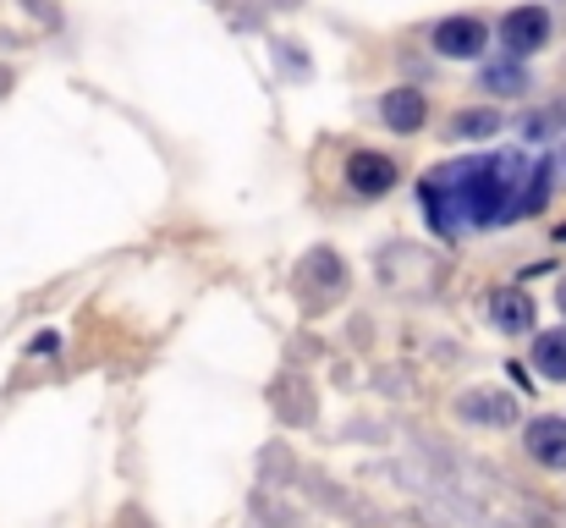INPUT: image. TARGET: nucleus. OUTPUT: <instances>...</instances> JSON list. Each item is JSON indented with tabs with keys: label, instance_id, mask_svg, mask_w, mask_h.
Instances as JSON below:
<instances>
[{
	"label": "nucleus",
	"instance_id": "f257e3e1",
	"mask_svg": "<svg viewBox=\"0 0 566 528\" xmlns=\"http://www.w3.org/2000/svg\"><path fill=\"white\" fill-rule=\"evenodd\" d=\"M528 161L517 155H479V161H457L423 176L418 204L434 220L440 237H457L462 226L484 231V226H506L512 215H528Z\"/></svg>",
	"mask_w": 566,
	"mask_h": 528
},
{
	"label": "nucleus",
	"instance_id": "f03ea898",
	"mask_svg": "<svg viewBox=\"0 0 566 528\" xmlns=\"http://www.w3.org/2000/svg\"><path fill=\"white\" fill-rule=\"evenodd\" d=\"M501 39H506V55H534V50H545V44H551V11H545V6H517V11H506Z\"/></svg>",
	"mask_w": 566,
	"mask_h": 528
},
{
	"label": "nucleus",
	"instance_id": "7ed1b4c3",
	"mask_svg": "<svg viewBox=\"0 0 566 528\" xmlns=\"http://www.w3.org/2000/svg\"><path fill=\"white\" fill-rule=\"evenodd\" d=\"M484 44H490V28H484L479 17H446V22L434 28V50L451 55V61H479Z\"/></svg>",
	"mask_w": 566,
	"mask_h": 528
},
{
	"label": "nucleus",
	"instance_id": "20e7f679",
	"mask_svg": "<svg viewBox=\"0 0 566 528\" xmlns=\"http://www.w3.org/2000/svg\"><path fill=\"white\" fill-rule=\"evenodd\" d=\"M523 446L539 468H566V418H534L523 429Z\"/></svg>",
	"mask_w": 566,
	"mask_h": 528
},
{
	"label": "nucleus",
	"instance_id": "39448f33",
	"mask_svg": "<svg viewBox=\"0 0 566 528\" xmlns=\"http://www.w3.org/2000/svg\"><path fill=\"white\" fill-rule=\"evenodd\" d=\"M347 182H353V193L379 198V193L396 187V161H385V155H375V149H358V155L347 161Z\"/></svg>",
	"mask_w": 566,
	"mask_h": 528
},
{
	"label": "nucleus",
	"instance_id": "423d86ee",
	"mask_svg": "<svg viewBox=\"0 0 566 528\" xmlns=\"http://www.w3.org/2000/svg\"><path fill=\"white\" fill-rule=\"evenodd\" d=\"M379 116H385V127H390V133H418V127H423V116H429L423 89H390V94L379 100Z\"/></svg>",
	"mask_w": 566,
	"mask_h": 528
},
{
	"label": "nucleus",
	"instance_id": "0eeeda50",
	"mask_svg": "<svg viewBox=\"0 0 566 528\" xmlns=\"http://www.w3.org/2000/svg\"><path fill=\"white\" fill-rule=\"evenodd\" d=\"M490 309H495L490 320H495L506 337H528V331H534V303H528L523 292H495Z\"/></svg>",
	"mask_w": 566,
	"mask_h": 528
},
{
	"label": "nucleus",
	"instance_id": "6e6552de",
	"mask_svg": "<svg viewBox=\"0 0 566 528\" xmlns=\"http://www.w3.org/2000/svg\"><path fill=\"white\" fill-rule=\"evenodd\" d=\"M534 369H539L545 380H566V331H545V337L534 342Z\"/></svg>",
	"mask_w": 566,
	"mask_h": 528
},
{
	"label": "nucleus",
	"instance_id": "1a4fd4ad",
	"mask_svg": "<svg viewBox=\"0 0 566 528\" xmlns=\"http://www.w3.org/2000/svg\"><path fill=\"white\" fill-rule=\"evenodd\" d=\"M490 133H501V116L495 111H462V116H451V138H490Z\"/></svg>",
	"mask_w": 566,
	"mask_h": 528
},
{
	"label": "nucleus",
	"instance_id": "9d476101",
	"mask_svg": "<svg viewBox=\"0 0 566 528\" xmlns=\"http://www.w3.org/2000/svg\"><path fill=\"white\" fill-rule=\"evenodd\" d=\"M484 89H490V94H523V89H528V72H523V66H490V72H484Z\"/></svg>",
	"mask_w": 566,
	"mask_h": 528
},
{
	"label": "nucleus",
	"instance_id": "9b49d317",
	"mask_svg": "<svg viewBox=\"0 0 566 528\" xmlns=\"http://www.w3.org/2000/svg\"><path fill=\"white\" fill-rule=\"evenodd\" d=\"M462 413H468V418H512L517 407H512V402H484V391H473V396L462 402Z\"/></svg>",
	"mask_w": 566,
	"mask_h": 528
},
{
	"label": "nucleus",
	"instance_id": "f8f14e48",
	"mask_svg": "<svg viewBox=\"0 0 566 528\" xmlns=\"http://www.w3.org/2000/svg\"><path fill=\"white\" fill-rule=\"evenodd\" d=\"M556 309H562V314H566V281H562V287H556Z\"/></svg>",
	"mask_w": 566,
	"mask_h": 528
},
{
	"label": "nucleus",
	"instance_id": "ddd939ff",
	"mask_svg": "<svg viewBox=\"0 0 566 528\" xmlns=\"http://www.w3.org/2000/svg\"><path fill=\"white\" fill-rule=\"evenodd\" d=\"M562 237H566V231H562Z\"/></svg>",
	"mask_w": 566,
	"mask_h": 528
}]
</instances>
